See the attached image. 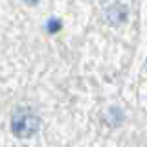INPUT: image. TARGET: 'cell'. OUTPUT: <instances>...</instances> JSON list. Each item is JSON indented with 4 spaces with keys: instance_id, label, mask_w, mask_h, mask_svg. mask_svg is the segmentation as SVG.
<instances>
[{
    "instance_id": "2",
    "label": "cell",
    "mask_w": 147,
    "mask_h": 147,
    "mask_svg": "<svg viewBox=\"0 0 147 147\" xmlns=\"http://www.w3.org/2000/svg\"><path fill=\"white\" fill-rule=\"evenodd\" d=\"M107 18L112 22V24H118V22H121V20L127 18V9L123 6H119V4H114L112 9L107 11Z\"/></svg>"
},
{
    "instance_id": "1",
    "label": "cell",
    "mask_w": 147,
    "mask_h": 147,
    "mask_svg": "<svg viewBox=\"0 0 147 147\" xmlns=\"http://www.w3.org/2000/svg\"><path fill=\"white\" fill-rule=\"evenodd\" d=\"M11 131L18 138H30L39 131V118L30 110H18L11 118Z\"/></svg>"
},
{
    "instance_id": "3",
    "label": "cell",
    "mask_w": 147,
    "mask_h": 147,
    "mask_svg": "<svg viewBox=\"0 0 147 147\" xmlns=\"http://www.w3.org/2000/svg\"><path fill=\"white\" fill-rule=\"evenodd\" d=\"M46 28H48L50 33H57V31L61 30V20H59V18H52V20L46 24Z\"/></svg>"
}]
</instances>
